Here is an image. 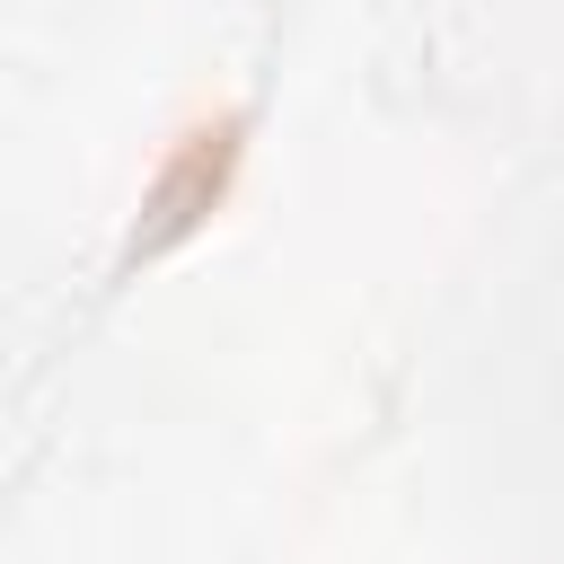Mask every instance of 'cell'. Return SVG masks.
Instances as JSON below:
<instances>
[{"label": "cell", "instance_id": "6da1fadb", "mask_svg": "<svg viewBox=\"0 0 564 564\" xmlns=\"http://www.w3.org/2000/svg\"><path fill=\"white\" fill-rule=\"evenodd\" d=\"M238 159H247V123H238L229 106H220V115H194V123L159 150V167H150V194H141L150 238L203 229V220L238 194Z\"/></svg>", "mask_w": 564, "mask_h": 564}]
</instances>
